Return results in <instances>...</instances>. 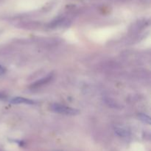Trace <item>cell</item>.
<instances>
[{
	"mask_svg": "<svg viewBox=\"0 0 151 151\" xmlns=\"http://www.w3.org/2000/svg\"><path fill=\"white\" fill-rule=\"evenodd\" d=\"M51 109L52 110V111L55 112V113L65 115H77L80 112L78 109L68 107V106H63V105L60 104H57V103L52 105Z\"/></svg>",
	"mask_w": 151,
	"mask_h": 151,
	"instance_id": "obj_1",
	"label": "cell"
},
{
	"mask_svg": "<svg viewBox=\"0 0 151 151\" xmlns=\"http://www.w3.org/2000/svg\"><path fill=\"white\" fill-rule=\"evenodd\" d=\"M5 97V96L2 94V93H0V99H4Z\"/></svg>",
	"mask_w": 151,
	"mask_h": 151,
	"instance_id": "obj_7",
	"label": "cell"
},
{
	"mask_svg": "<svg viewBox=\"0 0 151 151\" xmlns=\"http://www.w3.org/2000/svg\"><path fill=\"white\" fill-rule=\"evenodd\" d=\"M4 72H5V69H4V68H3L2 66H0V75H2V74H4Z\"/></svg>",
	"mask_w": 151,
	"mask_h": 151,
	"instance_id": "obj_6",
	"label": "cell"
},
{
	"mask_svg": "<svg viewBox=\"0 0 151 151\" xmlns=\"http://www.w3.org/2000/svg\"><path fill=\"white\" fill-rule=\"evenodd\" d=\"M10 103L12 104H27V105H33L35 104V102L33 100H31L29 99L24 98V97H14V98L10 100Z\"/></svg>",
	"mask_w": 151,
	"mask_h": 151,
	"instance_id": "obj_2",
	"label": "cell"
},
{
	"mask_svg": "<svg viewBox=\"0 0 151 151\" xmlns=\"http://www.w3.org/2000/svg\"><path fill=\"white\" fill-rule=\"evenodd\" d=\"M51 78H52V76H50H50L47 77L46 78H44V79L38 81V82H36L35 83H34V85H32V86H41V85H42V84H44V83H45L50 81Z\"/></svg>",
	"mask_w": 151,
	"mask_h": 151,
	"instance_id": "obj_4",
	"label": "cell"
},
{
	"mask_svg": "<svg viewBox=\"0 0 151 151\" xmlns=\"http://www.w3.org/2000/svg\"><path fill=\"white\" fill-rule=\"evenodd\" d=\"M139 117L140 118L142 121H143L144 122H146L147 124H150V116H147V115L145 114H140L139 115Z\"/></svg>",
	"mask_w": 151,
	"mask_h": 151,
	"instance_id": "obj_5",
	"label": "cell"
},
{
	"mask_svg": "<svg viewBox=\"0 0 151 151\" xmlns=\"http://www.w3.org/2000/svg\"><path fill=\"white\" fill-rule=\"evenodd\" d=\"M115 131H116V134H117L119 136H120V137H126V136L128 135V131H127L125 129H124V128H116Z\"/></svg>",
	"mask_w": 151,
	"mask_h": 151,
	"instance_id": "obj_3",
	"label": "cell"
}]
</instances>
